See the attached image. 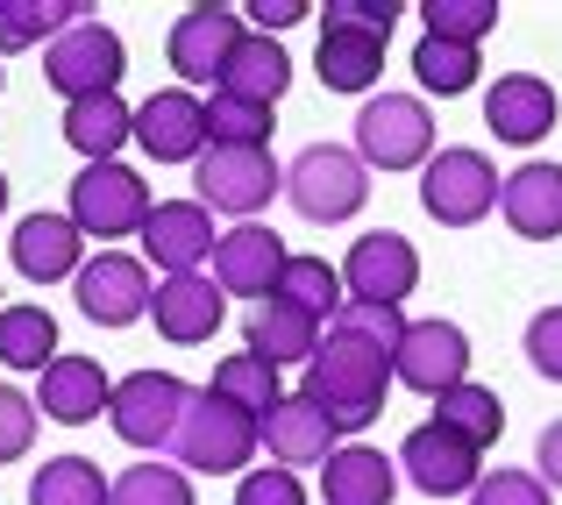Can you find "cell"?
<instances>
[{
  "mask_svg": "<svg viewBox=\"0 0 562 505\" xmlns=\"http://www.w3.org/2000/svg\"><path fill=\"white\" fill-rule=\"evenodd\" d=\"M392 356L378 349V341H357L342 328H328V341H321V356L306 363V384L300 392L314 399L321 413H328L342 435H357V427H371L384 413V392H392Z\"/></svg>",
  "mask_w": 562,
  "mask_h": 505,
  "instance_id": "obj_1",
  "label": "cell"
},
{
  "mask_svg": "<svg viewBox=\"0 0 562 505\" xmlns=\"http://www.w3.org/2000/svg\"><path fill=\"white\" fill-rule=\"evenodd\" d=\"M257 441H263V420L257 413H243L235 399H221L214 384L206 392H192V413H186V427H179V470H206V478H228V470H243L249 456H257Z\"/></svg>",
  "mask_w": 562,
  "mask_h": 505,
  "instance_id": "obj_2",
  "label": "cell"
},
{
  "mask_svg": "<svg viewBox=\"0 0 562 505\" xmlns=\"http://www.w3.org/2000/svg\"><path fill=\"white\" fill-rule=\"evenodd\" d=\"M357 157L371 171H427L435 157V114L420 93H371L357 114Z\"/></svg>",
  "mask_w": 562,
  "mask_h": 505,
  "instance_id": "obj_3",
  "label": "cell"
},
{
  "mask_svg": "<svg viewBox=\"0 0 562 505\" xmlns=\"http://www.w3.org/2000/svg\"><path fill=\"white\" fill-rule=\"evenodd\" d=\"M192 413V384L171 378V370H128L114 384V406H108V427L128 441V449H171Z\"/></svg>",
  "mask_w": 562,
  "mask_h": 505,
  "instance_id": "obj_4",
  "label": "cell"
},
{
  "mask_svg": "<svg viewBox=\"0 0 562 505\" xmlns=\"http://www.w3.org/2000/svg\"><path fill=\"white\" fill-rule=\"evenodd\" d=\"M285 200L300 206L306 221H349L371 200V165H363L357 150H342V143H314V150L292 157Z\"/></svg>",
  "mask_w": 562,
  "mask_h": 505,
  "instance_id": "obj_5",
  "label": "cell"
},
{
  "mask_svg": "<svg viewBox=\"0 0 562 505\" xmlns=\"http://www.w3.org/2000/svg\"><path fill=\"white\" fill-rule=\"evenodd\" d=\"M122 71H128V50H122V36H114L108 22H71L65 36L43 50V79L65 93V108L71 100H100V93H122Z\"/></svg>",
  "mask_w": 562,
  "mask_h": 505,
  "instance_id": "obj_6",
  "label": "cell"
},
{
  "mask_svg": "<svg viewBox=\"0 0 562 505\" xmlns=\"http://www.w3.org/2000/svg\"><path fill=\"white\" fill-rule=\"evenodd\" d=\"M498 186L506 178L492 171V157L470 150V143H456V150H435L420 171V206L441 221V228H470V221H484L498 206Z\"/></svg>",
  "mask_w": 562,
  "mask_h": 505,
  "instance_id": "obj_7",
  "label": "cell"
},
{
  "mask_svg": "<svg viewBox=\"0 0 562 505\" xmlns=\"http://www.w3.org/2000/svg\"><path fill=\"white\" fill-rule=\"evenodd\" d=\"M150 186H143L128 165H86L71 178V206L65 214L79 221V235H100V243H122V235H143L150 221Z\"/></svg>",
  "mask_w": 562,
  "mask_h": 505,
  "instance_id": "obj_8",
  "label": "cell"
},
{
  "mask_svg": "<svg viewBox=\"0 0 562 505\" xmlns=\"http://www.w3.org/2000/svg\"><path fill=\"white\" fill-rule=\"evenodd\" d=\"M192 186H200V206L249 221L257 206H271V192H285V171H278L271 150H235V143H214V150L192 165Z\"/></svg>",
  "mask_w": 562,
  "mask_h": 505,
  "instance_id": "obj_9",
  "label": "cell"
},
{
  "mask_svg": "<svg viewBox=\"0 0 562 505\" xmlns=\"http://www.w3.org/2000/svg\"><path fill=\"white\" fill-rule=\"evenodd\" d=\"M71 300H79V314L100 321V328H128V321H143V314H150V300H157L150 263H143V257H122V249H100V257L79 271Z\"/></svg>",
  "mask_w": 562,
  "mask_h": 505,
  "instance_id": "obj_10",
  "label": "cell"
},
{
  "mask_svg": "<svg viewBox=\"0 0 562 505\" xmlns=\"http://www.w3.org/2000/svg\"><path fill=\"white\" fill-rule=\"evenodd\" d=\"M342 285H349V300H363V306H398L413 285H420V249H413L398 228L357 235L349 257H342Z\"/></svg>",
  "mask_w": 562,
  "mask_h": 505,
  "instance_id": "obj_11",
  "label": "cell"
},
{
  "mask_svg": "<svg viewBox=\"0 0 562 505\" xmlns=\"http://www.w3.org/2000/svg\"><path fill=\"white\" fill-rule=\"evenodd\" d=\"M484 449H470L463 435H449V427H413L406 441H398V470H406V484L413 492H427V498H470L477 492V478H484V463H477Z\"/></svg>",
  "mask_w": 562,
  "mask_h": 505,
  "instance_id": "obj_12",
  "label": "cell"
},
{
  "mask_svg": "<svg viewBox=\"0 0 562 505\" xmlns=\"http://www.w3.org/2000/svg\"><path fill=\"white\" fill-rule=\"evenodd\" d=\"M249 29H243V14L235 8H221V0H200V8H186L179 22H171V36H165V57H171V71L192 86H206L214 79L221 86V71H228V57H235V43H243Z\"/></svg>",
  "mask_w": 562,
  "mask_h": 505,
  "instance_id": "obj_13",
  "label": "cell"
},
{
  "mask_svg": "<svg viewBox=\"0 0 562 505\" xmlns=\"http://www.w3.org/2000/svg\"><path fill=\"white\" fill-rule=\"evenodd\" d=\"M392 378L406 384V392H456V384H470V335L456 328V321H413L406 341H398L392 356Z\"/></svg>",
  "mask_w": 562,
  "mask_h": 505,
  "instance_id": "obj_14",
  "label": "cell"
},
{
  "mask_svg": "<svg viewBox=\"0 0 562 505\" xmlns=\"http://www.w3.org/2000/svg\"><path fill=\"white\" fill-rule=\"evenodd\" d=\"M136 143L157 157V165H200V157L214 150V136H206V100H192L186 86L150 93L136 108Z\"/></svg>",
  "mask_w": 562,
  "mask_h": 505,
  "instance_id": "obj_15",
  "label": "cell"
},
{
  "mask_svg": "<svg viewBox=\"0 0 562 505\" xmlns=\"http://www.w3.org/2000/svg\"><path fill=\"white\" fill-rule=\"evenodd\" d=\"M555 122H562V100L541 71H506V79L484 93V128H492L498 143H513V150L555 136Z\"/></svg>",
  "mask_w": 562,
  "mask_h": 505,
  "instance_id": "obj_16",
  "label": "cell"
},
{
  "mask_svg": "<svg viewBox=\"0 0 562 505\" xmlns=\"http://www.w3.org/2000/svg\"><path fill=\"white\" fill-rule=\"evenodd\" d=\"M285 235L263 228V221H243V228H228L214 243V285L235 292V300H271L278 271H285Z\"/></svg>",
  "mask_w": 562,
  "mask_h": 505,
  "instance_id": "obj_17",
  "label": "cell"
},
{
  "mask_svg": "<svg viewBox=\"0 0 562 505\" xmlns=\"http://www.w3.org/2000/svg\"><path fill=\"white\" fill-rule=\"evenodd\" d=\"M214 214L200 200H157L150 221H143V257L157 263L165 278H186L200 271V257H214Z\"/></svg>",
  "mask_w": 562,
  "mask_h": 505,
  "instance_id": "obj_18",
  "label": "cell"
},
{
  "mask_svg": "<svg viewBox=\"0 0 562 505\" xmlns=\"http://www.w3.org/2000/svg\"><path fill=\"white\" fill-rule=\"evenodd\" d=\"M8 249H14V271L36 278V285H57V278L86 271V235L71 214H22Z\"/></svg>",
  "mask_w": 562,
  "mask_h": 505,
  "instance_id": "obj_19",
  "label": "cell"
},
{
  "mask_svg": "<svg viewBox=\"0 0 562 505\" xmlns=\"http://www.w3.org/2000/svg\"><path fill=\"white\" fill-rule=\"evenodd\" d=\"M108 406H114V378L93 363V356H57V363L43 370V384H36V413L57 420V427H86Z\"/></svg>",
  "mask_w": 562,
  "mask_h": 505,
  "instance_id": "obj_20",
  "label": "cell"
},
{
  "mask_svg": "<svg viewBox=\"0 0 562 505\" xmlns=\"http://www.w3.org/2000/svg\"><path fill=\"white\" fill-rule=\"evenodd\" d=\"M335 435H342V427H335L306 392H285L271 413H263V441H271V463L278 470H314V463H328V456H335Z\"/></svg>",
  "mask_w": 562,
  "mask_h": 505,
  "instance_id": "obj_21",
  "label": "cell"
},
{
  "mask_svg": "<svg viewBox=\"0 0 562 505\" xmlns=\"http://www.w3.org/2000/svg\"><path fill=\"white\" fill-rule=\"evenodd\" d=\"M150 321L165 341H179V349H192V341H214V328L228 321V292L214 285V278L186 271V278H165L150 300Z\"/></svg>",
  "mask_w": 562,
  "mask_h": 505,
  "instance_id": "obj_22",
  "label": "cell"
},
{
  "mask_svg": "<svg viewBox=\"0 0 562 505\" xmlns=\"http://www.w3.org/2000/svg\"><path fill=\"white\" fill-rule=\"evenodd\" d=\"M498 214H506V228L527 235V243L562 235V165L527 157L520 171H506V186H498Z\"/></svg>",
  "mask_w": 562,
  "mask_h": 505,
  "instance_id": "obj_23",
  "label": "cell"
},
{
  "mask_svg": "<svg viewBox=\"0 0 562 505\" xmlns=\"http://www.w3.org/2000/svg\"><path fill=\"white\" fill-rule=\"evenodd\" d=\"M392 498H398V463L384 449L349 441L321 463V505H392Z\"/></svg>",
  "mask_w": 562,
  "mask_h": 505,
  "instance_id": "obj_24",
  "label": "cell"
},
{
  "mask_svg": "<svg viewBox=\"0 0 562 505\" xmlns=\"http://www.w3.org/2000/svg\"><path fill=\"white\" fill-rule=\"evenodd\" d=\"M384 43H392V36H371V29L328 22V29H321V50H314L321 86H328V93H371L378 71H384Z\"/></svg>",
  "mask_w": 562,
  "mask_h": 505,
  "instance_id": "obj_25",
  "label": "cell"
},
{
  "mask_svg": "<svg viewBox=\"0 0 562 505\" xmlns=\"http://www.w3.org/2000/svg\"><path fill=\"white\" fill-rule=\"evenodd\" d=\"M285 86H292V57H285V43H278V36H257V29H249V36L235 43V57H228V71H221L214 93L249 100V108H278V93H285Z\"/></svg>",
  "mask_w": 562,
  "mask_h": 505,
  "instance_id": "obj_26",
  "label": "cell"
},
{
  "mask_svg": "<svg viewBox=\"0 0 562 505\" xmlns=\"http://www.w3.org/2000/svg\"><path fill=\"white\" fill-rule=\"evenodd\" d=\"M243 349L263 356V363H278V370H285V363H314V356H321V321L300 314V306H285V300H263L257 314H249Z\"/></svg>",
  "mask_w": 562,
  "mask_h": 505,
  "instance_id": "obj_27",
  "label": "cell"
},
{
  "mask_svg": "<svg viewBox=\"0 0 562 505\" xmlns=\"http://www.w3.org/2000/svg\"><path fill=\"white\" fill-rule=\"evenodd\" d=\"M136 136V108L122 93H100V100H71L65 108V143L86 157V165H114V150Z\"/></svg>",
  "mask_w": 562,
  "mask_h": 505,
  "instance_id": "obj_28",
  "label": "cell"
},
{
  "mask_svg": "<svg viewBox=\"0 0 562 505\" xmlns=\"http://www.w3.org/2000/svg\"><path fill=\"white\" fill-rule=\"evenodd\" d=\"M0 363H8V370H36V378L57 363L50 306H0Z\"/></svg>",
  "mask_w": 562,
  "mask_h": 505,
  "instance_id": "obj_29",
  "label": "cell"
},
{
  "mask_svg": "<svg viewBox=\"0 0 562 505\" xmlns=\"http://www.w3.org/2000/svg\"><path fill=\"white\" fill-rule=\"evenodd\" d=\"M342 271H335L328 257H292L285 271H278V285H271V300H285V306H300V314H314V321H335L342 314Z\"/></svg>",
  "mask_w": 562,
  "mask_h": 505,
  "instance_id": "obj_30",
  "label": "cell"
},
{
  "mask_svg": "<svg viewBox=\"0 0 562 505\" xmlns=\"http://www.w3.org/2000/svg\"><path fill=\"white\" fill-rule=\"evenodd\" d=\"M435 427H449V435H463L470 449H492L498 441V427H506V406H498V392L492 384H456V392H441L435 399Z\"/></svg>",
  "mask_w": 562,
  "mask_h": 505,
  "instance_id": "obj_31",
  "label": "cell"
},
{
  "mask_svg": "<svg viewBox=\"0 0 562 505\" xmlns=\"http://www.w3.org/2000/svg\"><path fill=\"white\" fill-rule=\"evenodd\" d=\"M93 8L79 0H0V50H29V43H57L71 22H86Z\"/></svg>",
  "mask_w": 562,
  "mask_h": 505,
  "instance_id": "obj_32",
  "label": "cell"
},
{
  "mask_svg": "<svg viewBox=\"0 0 562 505\" xmlns=\"http://www.w3.org/2000/svg\"><path fill=\"white\" fill-rule=\"evenodd\" d=\"M29 505H114V484L100 478V463L86 456H50L29 478Z\"/></svg>",
  "mask_w": 562,
  "mask_h": 505,
  "instance_id": "obj_33",
  "label": "cell"
},
{
  "mask_svg": "<svg viewBox=\"0 0 562 505\" xmlns=\"http://www.w3.org/2000/svg\"><path fill=\"white\" fill-rule=\"evenodd\" d=\"M477 71H484V57L470 50V43H441V36H420V43H413V79H420L427 93H441V100L470 93V86H477Z\"/></svg>",
  "mask_w": 562,
  "mask_h": 505,
  "instance_id": "obj_34",
  "label": "cell"
},
{
  "mask_svg": "<svg viewBox=\"0 0 562 505\" xmlns=\"http://www.w3.org/2000/svg\"><path fill=\"white\" fill-rule=\"evenodd\" d=\"M214 392H221V399H235L243 413H257V420H263V413L285 399V384H278V363H263V356H249V349H243V356H228V363L214 370Z\"/></svg>",
  "mask_w": 562,
  "mask_h": 505,
  "instance_id": "obj_35",
  "label": "cell"
},
{
  "mask_svg": "<svg viewBox=\"0 0 562 505\" xmlns=\"http://www.w3.org/2000/svg\"><path fill=\"white\" fill-rule=\"evenodd\" d=\"M114 505H192V478L171 463H128L122 478H114Z\"/></svg>",
  "mask_w": 562,
  "mask_h": 505,
  "instance_id": "obj_36",
  "label": "cell"
},
{
  "mask_svg": "<svg viewBox=\"0 0 562 505\" xmlns=\"http://www.w3.org/2000/svg\"><path fill=\"white\" fill-rule=\"evenodd\" d=\"M420 14H427V36L470 43V50H477V43L498 29V0H427Z\"/></svg>",
  "mask_w": 562,
  "mask_h": 505,
  "instance_id": "obj_37",
  "label": "cell"
},
{
  "mask_svg": "<svg viewBox=\"0 0 562 505\" xmlns=\"http://www.w3.org/2000/svg\"><path fill=\"white\" fill-rule=\"evenodd\" d=\"M206 136L235 143V150H263V136H271V108H249V100L214 93V100H206Z\"/></svg>",
  "mask_w": 562,
  "mask_h": 505,
  "instance_id": "obj_38",
  "label": "cell"
},
{
  "mask_svg": "<svg viewBox=\"0 0 562 505\" xmlns=\"http://www.w3.org/2000/svg\"><path fill=\"white\" fill-rule=\"evenodd\" d=\"M328 328H342V335H357V341H378L384 356H398V341H406V328H413V321L398 314V306H363V300H349L342 314L328 321Z\"/></svg>",
  "mask_w": 562,
  "mask_h": 505,
  "instance_id": "obj_39",
  "label": "cell"
},
{
  "mask_svg": "<svg viewBox=\"0 0 562 505\" xmlns=\"http://www.w3.org/2000/svg\"><path fill=\"white\" fill-rule=\"evenodd\" d=\"M470 505H549V484L535 470H484Z\"/></svg>",
  "mask_w": 562,
  "mask_h": 505,
  "instance_id": "obj_40",
  "label": "cell"
},
{
  "mask_svg": "<svg viewBox=\"0 0 562 505\" xmlns=\"http://www.w3.org/2000/svg\"><path fill=\"white\" fill-rule=\"evenodd\" d=\"M29 441H36V399L14 392V384H0V463L29 456Z\"/></svg>",
  "mask_w": 562,
  "mask_h": 505,
  "instance_id": "obj_41",
  "label": "cell"
},
{
  "mask_svg": "<svg viewBox=\"0 0 562 505\" xmlns=\"http://www.w3.org/2000/svg\"><path fill=\"white\" fill-rule=\"evenodd\" d=\"M527 363L562 384V306H541V314L527 321Z\"/></svg>",
  "mask_w": 562,
  "mask_h": 505,
  "instance_id": "obj_42",
  "label": "cell"
},
{
  "mask_svg": "<svg viewBox=\"0 0 562 505\" xmlns=\"http://www.w3.org/2000/svg\"><path fill=\"white\" fill-rule=\"evenodd\" d=\"M235 505H306V492H300V478H292V470H243Z\"/></svg>",
  "mask_w": 562,
  "mask_h": 505,
  "instance_id": "obj_43",
  "label": "cell"
},
{
  "mask_svg": "<svg viewBox=\"0 0 562 505\" xmlns=\"http://www.w3.org/2000/svg\"><path fill=\"white\" fill-rule=\"evenodd\" d=\"M328 22H342V29H371V36H392L398 0H328Z\"/></svg>",
  "mask_w": 562,
  "mask_h": 505,
  "instance_id": "obj_44",
  "label": "cell"
},
{
  "mask_svg": "<svg viewBox=\"0 0 562 505\" xmlns=\"http://www.w3.org/2000/svg\"><path fill=\"white\" fill-rule=\"evenodd\" d=\"M243 14L257 22V36H285V29H292V22H306L314 8H306V0H249Z\"/></svg>",
  "mask_w": 562,
  "mask_h": 505,
  "instance_id": "obj_45",
  "label": "cell"
},
{
  "mask_svg": "<svg viewBox=\"0 0 562 505\" xmlns=\"http://www.w3.org/2000/svg\"><path fill=\"white\" fill-rule=\"evenodd\" d=\"M535 478L562 492V420H549V427H541V441H535Z\"/></svg>",
  "mask_w": 562,
  "mask_h": 505,
  "instance_id": "obj_46",
  "label": "cell"
},
{
  "mask_svg": "<svg viewBox=\"0 0 562 505\" xmlns=\"http://www.w3.org/2000/svg\"><path fill=\"white\" fill-rule=\"evenodd\" d=\"M0 206H8V178H0Z\"/></svg>",
  "mask_w": 562,
  "mask_h": 505,
  "instance_id": "obj_47",
  "label": "cell"
}]
</instances>
